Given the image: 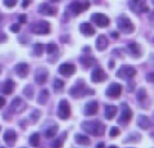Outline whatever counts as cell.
Listing matches in <instances>:
<instances>
[{
    "instance_id": "cell-17",
    "label": "cell",
    "mask_w": 154,
    "mask_h": 148,
    "mask_svg": "<svg viewBox=\"0 0 154 148\" xmlns=\"http://www.w3.org/2000/svg\"><path fill=\"white\" fill-rule=\"evenodd\" d=\"M98 109H99V103L96 101H90L85 106V115L86 116H93V115L98 112Z\"/></svg>"
},
{
    "instance_id": "cell-24",
    "label": "cell",
    "mask_w": 154,
    "mask_h": 148,
    "mask_svg": "<svg viewBox=\"0 0 154 148\" xmlns=\"http://www.w3.org/2000/svg\"><path fill=\"white\" fill-rule=\"evenodd\" d=\"M137 126L141 128L143 130H146V129L150 128V120H149L146 116H144V115H139V117H137Z\"/></svg>"
},
{
    "instance_id": "cell-10",
    "label": "cell",
    "mask_w": 154,
    "mask_h": 148,
    "mask_svg": "<svg viewBox=\"0 0 154 148\" xmlns=\"http://www.w3.org/2000/svg\"><path fill=\"white\" fill-rule=\"evenodd\" d=\"M132 118V111L126 103H122V112L118 117V122L119 124H127L130 120Z\"/></svg>"
},
{
    "instance_id": "cell-29",
    "label": "cell",
    "mask_w": 154,
    "mask_h": 148,
    "mask_svg": "<svg viewBox=\"0 0 154 148\" xmlns=\"http://www.w3.org/2000/svg\"><path fill=\"white\" fill-rule=\"evenodd\" d=\"M30 144L32 147H37L40 144V134H38V133H33L30 137Z\"/></svg>"
},
{
    "instance_id": "cell-45",
    "label": "cell",
    "mask_w": 154,
    "mask_h": 148,
    "mask_svg": "<svg viewBox=\"0 0 154 148\" xmlns=\"http://www.w3.org/2000/svg\"><path fill=\"white\" fill-rule=\"evenodd\" d=\"M149 21H150L154 25V11H152L150 13H149Z\"/></svg>"
},
{
    "instance_id": "cell-16",
    "label": "cell",
    "mask_w": 154,
    "mask_h": 148,
    "mask_svg": "<svg viewBox=\"0 0 154 148\" xmlns=\"http://www.w3.org/2000/svg\"><path fill=\"white\" fill-rule=\"evenodd\" d=\"M38 13L42 14V16H55L57 14V9L53 8L51 5H49V4H40L38 5Z\"/></svg>"
},
{
    "instance_id": "cell-25",
    "label": "cell",
    "mask_w": 154,
    "mask_h": 148,
    "mask_svg": "<svg viewBox=\"0 0 154 148\" xmlns=\"http://www.w3.org/2000/svg\"><path fill=\"white\" fill-rule=\"evenodd\" d=\"M75 140L77 142V144H81V146H89L90 144V138L88 135H84V134H76Z\"/></svg>"
},
{
    "instance_id": "cell-20",
    "label": "cell",
    "mask_w": 154,
    "mask_h": 148,
    "mask_svg": "<svg viewBox=\"0 0 154 148\" xmlns=\"http://www.w3.org/2000/svg\"><path fill=\"white\" fill-rule=\"evenodd\" d=\"M17 140V133L12 130V129H8L4 133V142L8 143V144H13V143H16Z\"/></svg>"
},
{
    "instance_id": "cell-43",
    "label": "cell",
    "mask_w": 154,
    "mask_h": 148,
    "mask_svg": "<svg viewBox=\"0 0 154 148\" xmlns=\"http://www.w3.org/2000/svg\"><path fill=\"white\" fill-rule=\"evenodd\" d=\"M8 40V36L5 34H0V43H5Z\"/></svg>"
},
{
    "instance_id": "cell-15",
    "label": "cell",
    "mask_w": 154,
    "mask_h": 148,
    "mask_svg": "<svg viewBox=\"0 0 154 148\" xmlns=\"http://www.w3.org/2000/svg\"><path fill=\"white\" fill-rule=\"evenodd\" d=\"M25 108H26V103L23 102L19 97H16L11 103V111L12 112L18 113V112H22Z\"/></svg>"
},
{
    "instance_id": "cell-55",
    "label": "cell",
    "mask_w": 154,
    "mask_h": 148,
    "mask_svg": "<svg viewBox=\"0 0 154 148\" xmlns=\"http://www.w3.org/2000/svg\"><path fill=\"white\" fill-rule=\"evenodd\" d=\"M0 148H4V147H0Z\"/></svg>"
},
{
    "instance_id": "cell-21",
    "label": "cell",
    "mask_w": 154,
    "mask_h": 148,
    "mask_svg": "<svg viewBox=\"0 0 154 148\" xmlns=\"http://www.w3.org/2000/svg\"><path fill=\"white\" fill-rule=\"evenodd\" d=\"M127 52L134 57V58H139V57L141 55L140 46H139L136 43H130V44L127 45Z\"/></svg>"
},
{
    "instance_id": "cell-2",
    "label": "cell",
    "mask_w": 154,
    "mask_h": 148,
    "mask_svg": "<svg viewBox=\"0 0 154 148\" xmlns=\"http://www.w3.org/2000/svg\"><path fill=\"white\" fill-rule=\"evenodd\" d=\"M76 83L77 84H75L73 87L71 88V90H69L71 97H73V98H81V97H84V95H86V94H94V90L93 89L86 88L84 80H79V81H76Z\"/></svg>"
},
{
    "instance_id": "cell-39",
    "label": "cell",
    "mask_w": 154,
    "mask_h": 148,
    "mask_svg": "<svg viewBox=\"0 0 154 148\" xmlns=\"http://www.w3.org/2000/svg\"><path fill=\"white\" fill-rule=\"evenodd\" d=\"M19 30H21V26H19V23H13V25L11 26V31L14 32V34L19 32Z\"/></svg>"
},
{
    "instance_id": "cell-23",
    "label": "cell",
    "mask_w": 154,
    "mask_h": 148,
    "mask_svg": "<svg viewBox=\"0 0 154 148\" xmlns=\"http://www.w3.org/2000/svg\"><path fill=\"white\" fill-rule=\"evenodd\" d=\"M14 88H16V84H14V81L13 80H7L5 83L3 84V88H2V92L5 94V95H9V94H12L13 93V90Z\"/></svg>"
},
{
    "instance_id": "cell-4",
    "label": "cell",
    "mask_w": 154,
    "mask_h": 148,
    "mask_svg": "<svg viewBox=\"0 0 154 148\" xmlns=\"http://www.w3.org/2000/svg\"><path fill=\"white\" fill-rule=\"evenodd\" d=\"M90 7V3L86 0V2L84 3H81V2H73V3H71L68 8H67V11H68L72 16H77V14H80V13H82L84 11H86V9H89Z\"/></svg>"
},
{
    "instance_id": "cell-54",
    "label": "cell",
    "mask_w": 154,
    "mask_h": 148,
    "mask_svg": "<svg viewBox=\"0 0 154 148\" xmlns=\"http://www.w3.org/2000/svg\"><path fill=\"white\" fill-rule=\"evenodd\" d=\"M0 72H2V67H0Z\"/></svg>"
},
{
    "instance_id": "cell-50",
    "label": "cell",
    "mask_w": 154,
    "mask_h": 148,
    "mask_svg": "<svg viewBox=\"0 0 154 148\" xmlns=\"http://www.w3.org/2000/svg\"><path fill=\"white\" fill-rule=\"evenodd\" d=\"M109 67H110V68H113V67H114V62H113V61H110V63H109Z\"/></svg>"
},
{
    "instance_id": "cell-49",
    "label": "cell",
    "mask_w": 154,
    "mask_h": 148,
    "mask_svg": "<svg viewBox=\"0 0 154 148\" xmlns=\"http://www.w3.org/2000/svg\"><path fill=\"white\" fill-rule=\"evenodd\" d=\"M84 52H88V53H89V52H90V46H85L84 48Z\"/></svg>"
},
{
    "instance_id": "cell-3",
    "label": "cell",
    "mask_w": 154,
    "mask_h": 148,
    "mask_svg": "<svg viewBox=\"0 0 154 148\" xmlns=\"http://www.w3.org/2000/svg\"><path fill=\"white\" fill-rule=\"evenodd\" d=\"M117 26L119 28V31L125 32V34H132L135 31V26L132 21L130 20L127 16H125V14H121L118 18H117Z\"/></svg>"
},
{
    "instance_id": "cell-47",
    "label": "cell",
    "mask_w": 154,
    "mask_h": 148,
    "mask_svg": "<svg viewBox=\"0 0 154 148\" xmlns=\"http://www.w3.org/2000/svg\"><path fill=\"white\" fill-rule=\"evenodd\" d=\"M95 148H104V143H98Z\"/></svg>"
},
{
    "instance_id": "cell-18",
    "label": "cell",
    "mask_w": 154,
    "mask_h": 148,
    "mask_svg": "<svg viewBox=\"0 0 154 148\" xmlns=\"http://www.w3.org/2000/svg\"><path fill=\"white\" fill-rule=\"evenodd\" d=\"M80 31L81 34L85 35V36H93L95 34V28L93 27L91 23H88V22H84L80 25Z\"/></svg>"
},
{
    "instance_id": "cell-51",
    "label": "cell",
    "mask_w": 154,
    "mask_h": 148,
    "mask_svg": "<svg viewBox=\"0 0 154 148\" xmlns=\"http://www.w3.org/2000/svg\"><path fill=\"white\" fill-rule=\"evenodd\" d=\"M51 3H58V2H60V0H50Z\"/></svg>"
},
{
    "instance_id": "cell-13",
    "label": "cell",
    "mask_w": 154,
    "mask_h": 148,
    "mask_svg": "<svg viewBox=\"0 0 154 148\" xmlns=\"http://www.w3.org/2000/svg\"><path fill=\"white\" fill-rule=\"evenodd\" d=\"M58 72H59L62 76H66V77H69L76 72V66L72 63H63L59 66L58 68Z\"/></svg>"
},
{
    "instance_id": "cell-28",
    "label": "cell",
    "mask_w": 154,
    "mask_h": 148,
    "mask_svg": "<svg viewBox=\"0 0 154 148\" xmlns=\"http://www.w3.org/2000/svg\"><path fill=\"white\" fill-rule=\"evenodd\" d=\"M116 113H117V107L116 106H107L105 107V117H107L108 120H112V118L116 116Z\"/></svg>"
},
{
    "instance_id": "cell-38",
    "label": "cell",
    "mask_w": 154,
    "mask_h": 148,
    "mask_svg": "<svg viewBox=\"0 0 154 148\" xmlns=\"http://www.w3.org/2000/svg\"><path fill=\"white\" fill-rule=\"evenodd\" d=\"M119 133H121V130H119V129H118V128H116V126H113L112 129H110L109 134H110V137H117V135H119Z\"/></svg>"
},
{
    "instance_id": "cell-35",
    "label": "cell",
    "mask_w": 154,
    "mask_h": 148,
    "mask_svg": "<svg viewBox=\"0 0 154 148\" xmlns=\"http://www.w3.org/2000/svg\"><path fill=\"white\" fill-rule=\"evenodd\" d=\"M23 93H25V95L28 99H32L33 98V88H32V85H27V87L23 89Z\"/></svg>"
},
{
    "instance_id": "cell-40",
    "label": "cell",
    "mask_w": 154,
    "mask_h": 148,
    "mask_svg": "<svg viewBox=\"0 0 154 148\" xmlns=\"http://www.w3.org/2000/svg\"><path fill=\"white\" fill-rule=\"evenodd\" d=\"M31 118L33 121H36V120H38V118H40V111H33L32 113H31Z\"/></svg>"
},
{
    "instance_id": "cell-33",
    "label": "cell",
    "mask_w": 154,
    "mask_h": 148,
    "mask_svg": "<svg viewBox=\"0 0 154 148\" xmlns=\"http://www.w3.org/2000/svg\"><path fill=\"white\" fill-rule=\"evenodd\" d=\"M53 88H54V90H57V92H60V90L64 88V83H63V80H60V79H55V80H54V84H53Z\"/></svg>"
},
{
    "instance_id": "cell-41",
    "label": "cell",
    "mask_w": 154,
    "mask_h": 148,
    "mask_svg": "<svg viewBox=\"0 0 154 148\" xmlns=\"http://www.w3.org/2000/svg\"><path fill=\"white\" fill-rule=\"evenodd\" d=\"M146 80L149 81V83H153L154 84V72H150L146 75Z\"/></svg>"
},
{
    "instance_id": "cell-58",
    "label": "cell",
    "mask_w": 154,
    "mask_h": 148,
    "mask_svg": "<svg viewBox=\"0 0 154 148\" xmlns=\"http://www.w3.org/2000/svg\"><path fill=\"white\" fill-rule=\"evenodd\" d=\"M96 2H98V0H96Z\"/></svg>"
},
{
    "instance_id": "cell-14",
    "label": "cell",
    "mask_w": 154,
    "mask_h": 148,
    "mask_svg": "<svg viewBox=\"0 0 154 148\" xmlns=\"http://www.w3.org/2000/svg\"><path fill=\"white\" fill-rule=\"evenodd\" d=\"M107 74L103 71V68H100V67H96L93 72H91V81L93 83H103L104 80H107Z\"/></svg>"
},
{
    "instance_id": "cell-26",
    "label": "cell",
    "mask_w": 154,
    "mask_h": 148,
    "mask_svg": "<svg viewBox=\"0 0 154 148\" xmlns=\"http://www.w3.org/2000/svg\"><path fill=\"white\" fill-rule=\"evenodd\" d=\"M80 62L84 67H91V66L95 65L96 61H95V58H93V57H81Z\"/></svg>"
},
{
    "instance_id": "cell-37",
    "label": "cell",
    "mask_w": 154,
    "mask_h": 148,
    "mask_svg": "<svg viewBox=\"0 0 154 148\" xmlns=\"http://www.w3.org/2000/svg\"><path fill=\"white\" fill-rule=\"evenodd\" d=\"M17 2L18 0H4V5L8 7V8H13L17 4Z\"/></svg>"
},
{
    "instance_id": "cell-57",
    "label": "cell",
    "mask_w": 154,
    "mask_h": 148,
    "mask_svg": "<svg viewBox=\"0 0 154 148\" xmlns=\"http://www.w3.org/2000/svg\"><path fill=\"white\" fill-rule=\"evenodd\" d=\"M153 3H154V0H153Z\"/></svg>"
},
{
    "instance_id": "cell-30",
    "label": "cell",
    "mask_w": 154,
    "mask_h": 148,
    "mask_svg": "<svg viewBox=\"0 0 154 148\" xmlns=\"http://www.w3.org/2000/svg\"><path fill=\"white\" fill-rule=\"evenodd\" d=\"M57 131H58V126H55V125L49 128V129H46V130H45V138L50 139V138H53L57 134Z\"/></svg>"
},
{
    "instance_id": "cell-44",
    "label": "cell",
    "mask_w": 154,
    "mask_h": 148,
    "mask_svg": "<svg viewBox=\"0 0 154 148\" xmlns=\"http://www.w3.org/2000/svg\"><path fill=\"white\" fill-rule=\"evenodd\" d=\"M5 98H4V97H2V95H0V108H2V107H4V106H5Z\"/></svg>"
},
{
    "instance_id": "cell-22",
    "label": "cell",
    "mask_w": 154,
    "mask_h": 148,
    "mask_svg": "<svg viewBox=\"0 0 154 148\" xmlns=\"http://www.w3.org/2000/svg\"><path fill=\"white\" fill-rule=\"evenodd\" d=\"M95 45H96V49L103 52V50H105L108 48V39L104 35H100V36H98V39H96Z\"/></svg>"
},
{
    "instance_id": "cell-1",
    "label": "cell",
    "mask_w": 154,
    "mask_h": 148,
    "mask_svg": "<svg viewBox=\"0 0 154 148\" xmlns=\"http://www.w3.org/2000/svg\"><path fill=\"white\" fill-rule=\"evenodd\" d=\"M81 128H82V130H85L86 133H89L91 135H95V137H102V135H104V131H105L104 124L98 120L85 121V122H82Z\"/></svg>"
},
{
    "instance_id": "cell-53",
    "label": "cell",
    "mask_w": 154,
    "mask_h": 148,
    "mask_svg": "<svg viewBox=\"0 0 154 148\" xmlns=\"http://www.w3.org/2000/svg\"><path fill=\"white\" fill-rule=\"evenodd\" d=\"M0 21H2V16H0Z\"/></svg>"
},
{
    "instance_id": "cell-8",
    "label": "cell",
    "mask_w": 154,
    "mask_h": 148,
    "mask_svg": "<svg viewBox=\"0 0 154 148\" xmlns=\"http://www.w3.org/2000/svg\"><path fill=\"white\" fill-rule=\"evenodd\" d=\"M58 116L62 120H67L69 116H71V106L68 101H66V99H62L58 104Z\"/></svg>"
},
{
    "instance_id": "cell-52",
    "label": "cell",
    "mask_w": 154,
    "mask_h": 148,
    "mask_svg": "<svg viewBox=\"0 0 154 148\" xmlns=\"http://www.w3.org/2000/svg\"><path fill=\"white\" fill-rule=\"evenodd\" d=\"M108 148H117V147H114V146H110V147H108Z\"/></svg>"
},
{
    "instance_id": "cell-31",
    "label": "cell",
    "mask_w": 154,
    "mask_h": 148,
    "mask_svg": "<svg viewBox=\"0 0 154 148\" xmlns=\"http://www.w3.org/2000/svg\"><path fill=\"white\" fill-rule=\"evenodd\" d=\"M136 98H137L139 102H144L145 101V98H146V90L144 88H140L137 90V93H136Z\"/></svg>"
},
{
    "instance_id": "cell-19",
    "label": "cell",
    "mask_w": 154,
    "mask_h": 148,
    "mask_svg": "<svg viewBox=\"0 0 154 148\" xmlns=\"http://www.w3.org/2000/svg\"><path fill=\"white\" fill-rule=\"evenodd\" d=\"M28 70H30V67H28L27 63H18L14 67V71H16V74L19 77H26L28 75Z\"/></svg>"
},
{
    "instance_id": "cell-7",
    "label": "cell",
    "mask_w": 154,
    "mask_h": 148,
    "mask_svg": "<svg viewBox=\"0 0 154 148\" xmlns=\"http://www.w3.org/2000/svg\"><path fill=\"white\" fill-rule=\"evenodd\" d=\"M128 5H130V9L135 13L149 12V8L146 5V0H130Z\"/></svg>"
},
{
    "instance_id": "cell-6",
    "label": "cell",
    "mask_w": 154,
    "mask_h": 148,
    "mask_svg": "<svg viewBox=\"0 0 154 148\" xmlns=\"http://www.w3.org/2000/svg\"><path fill=\"white\" fill-rule=\"evenodd\" d=\"M116 75H117V77H119V79L128 80V79H131L136 75V70H135V67H132V66H130V65H125V66H122V67H119V70L117 71Z\"/></svg>"
},
{
    "instance_id": "cell-46",
    "label": "cell",
    "mask_w": 154,
    "mask_h": 148,
    "mask_svg": "<svg viewBox=\"0 0 154 148\" xmlns=\"http://www.w3.org/2000/svg\"><path fill=\"white\" fill-rule=\"evenodd\" d=\"M28 5H30V0H23V3H22V8H27Z\"/></svg>"
},
{
    "instance_id": "cell-36",
    "label": "cell",
    "mask_w": 154,
    "mask_h": 148,
    "mask_svg": "<svg viewBox=\"0 0 154 148\" xmlns=\"http://www.w3.org/2000/svg\"><path fill=\"white\" fill-rule=\"evenodd\" d=\"M62 146H63V139H57V140H54L50 144V148H62Z\"/></svg>"
},
{
    "instance_id": "cell-48",
    "label": "cell",
    "mask_w": 154,
    "mask_h": 148,
    "mask_svg": "<svg viewBox=\"0 0 154 148\" xmlns=\"http://www.w3.org/2000/svg\"><path fill=\"white\" fill-rule=\"evenodd\" d=\"M112 36L114 37V39H117V37H118V34H117V32H112Z\"/></svg>"
},
{
    "instance_id": "cell-34",
    "label": "cell",
    "mask_w": 154,
    "mask_h": 148,
    "mask_svg": "<svg viewBox=\"0 0 154 148\" xmlns=\"http://www.w3.org/2000/svg\"><path fill=\"white\" fill-rule=\"evenodd\" d=\"M44 49H45L46 53L51 54V53H55L58 50V46H57V44H54V43H50V44H46V46H44Z\"/></svg>"
},
{
    "instance_id": "cell-42",
    "label": "cell",
    "mask_w": 154,
    "mask_h": 148,
    "mask_svg": "<svg viewBox=\"0 0 154 148\" xmlns=\"http://www.w3.org/2000/svg\"><path fill=\"white\" fill-rule=\"evenodd\" d=\"M19 22L21 23H26L27 22V16L26 14H21V16H19Z\"/></svg>"
},
{
    "instance_id": "cell-27",
    "label": "cell",
    "mask_w": 154,
    "mask_h": 148,
    "mask_svg": "<svg viewBox=\"0 0 154 148\" xmlns=\"http://www.w3.org/2000/svg\"><path fill=\"white\" fill-rule=\"evenodd\" d=\"M48 99H49V92H48V89H42L37 97V102L40 104H45Z\"/></svg>"
},
{
    "instance_id": "cell-32",
    "label": "cell",
    "mask_w": 154,
    "mask_h": 148,
    "mask_svg": "<svg viewBox=\"0 0 154 148\" xmlns=\"http://www.w3.org/2000/svg\"><path fill=\"white\" fill-rule=\"evenodd\" d=\"M42 52H44V45L40 44V43H37V44L33 45V54L40 57L42 54Z\"/></svg>"
},
{
    "instance_id": "cell-12",
    "label": "cell",
    "mask_w": 154,
    "mask_h": 148,
    "mask_svg": "<svg viewBox=\"0 0 154 148\" xmlns=\"http://www.w3.org/2000/svg\"><path fill=\"white\" fill-rule=\"evenodd\" d=\"M48 77H49V72L44 67H38L35 72V81L38 85H44L46 83Z\"/></svg>"
},
{
    "instance_id": "cell-9",
    "label": "cell",
    "mask_w": 154,
    "mask_h": 148,
    "mask_svg": "<svg viewBox=\"0 0 154 148\" xmlns=\"http://www.w3.org/2000/svg\"><path fill=\"white\" fill-rule=\"evenodd\" d=\"M91 21H93L98 27H107L110 23L109 18L103 13H94L93 16H91Z\"/></svg>"
},
{
    "instance_id": "cell-11",
    "label": "cell",
    "mask_w": 154,
    "mask_h": 148,
    "mask_svg": "<svg viewBox=\"0 0 154 148\" xmlns=\"http://www.w3.org/2000/svg\"><path fill=\"white\" fill-rule=\"evenodd\" d=\"M121 93H122V85H119L117 83H112L108 87L107 93H105V94H107L109 98L116 99V98H118L119 95H121Z\"/></svg>"
},
{
    "instance_id": "cell-56",
    "label": "cell",
    "mask_w": 154,
    "mask_h": 148,
    "mask_svg": "<svg viewBox=\"0 0 154 148\" xmlns=\"http://www.w3.org/2000/svg\"><path fill=\"white\" fill-rule=\"evenodd\" d=\"M153 61H154V57H153Z\"/></svg>"
},
{
    "instance_id": "cell-5",
    "label": "cell",
    "mask_w": 154,
    "mask_h": 148,
    "mask_svg": "<svg viewBox=\"0 0 154 148\" xmlns=\"http://www.w3.org/2000/svg\"><path fill=\"white\" fill-rule=\"evenodd\" d=\"M31 31L36 35H48L50 34V25L46 21H38L31 26Z\"/></svg>"
}]
</instances>
